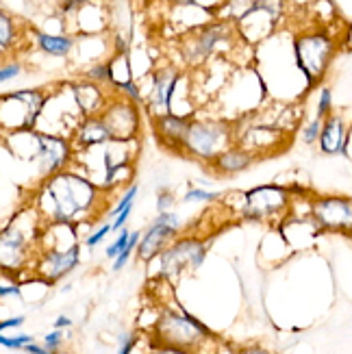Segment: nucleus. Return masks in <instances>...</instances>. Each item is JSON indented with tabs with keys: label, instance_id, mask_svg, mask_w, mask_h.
Here are the masks:
<instances>
[{
	"label": "nucleus",
	"instance_id": "cd10ccee",
	"mask_svg": "<svg viewBox=\"0 0 352 354\" xmlns=\"http://www.w3.org/2000/svg\"><path fill=\"white\" fill-rule=\"evenodd\" d=\"M44 346L48 348L50 352H57L61 346H64V330H59V328L50 330L48 335L44 337Z\"/></svg>",
	"mask_w": 352,
	"mask_h": 354
},
{
	"label": "nucleus",
	"instance_id": "c9c22d12",
	"mask_svg": "<svg viewBox=\"0 0 352 354\" xmlns=\"http://www.w3.org/2000/svg\"><path fill=\"white\" fill-rule=\"evenodd\" d=\"M170 207H172V196L170 194H159V205H157L159 213H167V211H170Z\"/></svg>",
	"mask_w": 352,
	"mask_h": 354
},
{
	"label": "nucleus",
	"instance_id": "f8f14e48",
	"mask_svg": "<svg viewBox=\"0 0 352 354\" xmlns=\"http://www.w3.org/2000/svg\"><path fill=\"white\" fill-rule=\"evenodd\" d=\"M157 137L159 142L172 150H183L185 146V137L189 131V122L185 118H178L174 113H163L157 118Z\"/></svg>",
	"mask_w": 352,
	"mask_h": 354
},
{
	"label": "nucleus",
	"instance_id": "1a4fd4ad",
	"mask_svg": "<svg viewBox=\"0 0 352 354\" xmlns=\"http://www.w3.org/2000/svg\"><path fill=\"white\" fill-rule=\"evenodd\" d=\"M70 157L72 148L66 140L53 135H37V165L41 176L50 178L59 172H66Z\"/></svg>",
	"mask_w": 352,
	"mask_h": 354
},
{
	"label": "nucleus",
	"instance_id": "39448f33",
	"mask_svg": "<svg viewBox=\"0 0 352 354\" xmlns=\"http://www.w3.org/2000/svg\"><path fill=\"white\" fill-rule=\"evenodd\" d=\"M289 205V192L279 185H263L246 192L243 198V215L254 222H266L279 215Z\"/></svg>",
	"mask_w": 352,
	"mask_h": 354
},
{
	"label": "nucleus",
	"instance_id": "7c9ffc66",
	"mask_svg": "<svg viewBox=\"0 0 352 354\" xmlns=\"http://www.w3.org/2000/svg\"><path fill=\"white\" fill-rule=\"evenodd\" d=\"M137 344V337L133 333H124L120 337V350L118 354H133V348Z\"/></svg>",
	"mask_w": 352,
	"mask_h": 354
},
{
	"label": "nucleus",
	"instance_id": "4c0bfd02",
	"mask_svg": "<svg viewBox=\"0 0 352 354\" xmlns=\"http://www.w3.org/2000/svg\"><path fill=\"white\" fill-rule=\"evenodd\" d=\"M24 352H26V354H57V352H50L46 346H37V344L26 346V348H24Z\"/></svg>",
	"mask_w": 352,
	"mask_h": 354
},
{
	"label": "nucleus",
	"instance_id": "f257e3e1",
	"mask_svg": "<svg viewBox=\"0 0 352 354\" xmlns=\"http://www.w3.org/2000/svg\"><path fill=\"white\" fill-rule=\"evenodd\" d=\"M98 198L100 192L94 183L72 172H59L44 180L37 207L48 224L74 226L81 218L96 211Z\"/></svg>",
	"mask_w": 352,
	"mask_h": 354
},
{
	"label": "nucleus",
	"instance_id": "a211bd4d",
	"mask_svg": "<svg viewBox=\"0 0 352 354\" xmlns=\"http://www.w3.org/2000/svg\"><path fill=\"white\" fill-rule=\"evenodd\" d=\"M37 41H39V48L48 55H55V57H64L72 50V39L70 37H64V35H46V33H39L37 35Z\"/></svg>",
	"mask_w": 352,
	"mask_h": 354
},
{
	"label": "nucleus",
	"instance_id": "a19ab883",
	"mask_svg": "<svg viewBox=\"0 0 352 354\" xmlns=\"http://www.w3.org/2000/svg\"><path fill=\"white\" fill-rule=\"evenodd\" d=\"M239 354H270V352L263 350V348H246V350H241Z\"/></svg>",
	"mask_w": 352,
	"mask_h": 354
},
{
	"label": "nucleus",
	"instance_id": "c85d7f7f",
	"mask_svg": "<svg viewBox=\"0 0 352 354\" xmlns=\"http://www.w3.org/2000/svg\"><path fill=\"white\" fill-rule=\"evenodd\" d=\"M87 76L91 81H111V66H104V64H98V66H94L89 72H87Z\"/></svg>",
	"mask_w": 352,
	"mask_h": 354
},
{
	"label": "nucleus",
	"instance_id": "423d86ee",
	"mask_svg": "<svg viewBox=\"0 0 352 354\" xmlns=\"http://www.w3.org/2000/svg\"><path fill=\"white\" fill-rule=\"evenodd\" d=\"M207 254V245L203 239L196 237H183L161 252V276H174L180 274L185 268L198 270L203 266Z\"/></svg>",
	"mask_w": 352,
	"mask_h": 354
},
{
	"label": "nucleus",
	"instance_id": "dca6fc26",
	"mask_svg": "<svg viewBox=\"0 0 352 354\" xmlns=\"http://www.w3.org/2000/svg\"><path fill=\"white\" fill-rule=\"evenodd\" d=\"M176 83H178V76L170 70H163L155 76V85H152V104H155L157 109H163L170 113L172 94H174Z\"/></svg>",
	"mask_w": 352,
	"mask_h": 354
},
{
	"label": "nucleus",
	"instance_id": "aec40b11",
	"mask_svg": "<svg viewBox=\"0 0 352 354\" xmlns=\"http://www.w3.org/2000/svg\"><path fill=\"white\" fill-rule=\"evenodd\" d=\"M218 37H220V30H218V28L205 30V33L201 35V39L196 41V57H205V55H209V50L213 48V44L218 41Z\"/></svg>",
	"mask_w": 352,
	"mask_h": 354
},
{
	"label": "nucleus",
	"instance_id": "0eeeda50",
	"mask_svg": "<svg viewBox=\"0 0 352 354\" xmlns=\"http://www.w3.org/2000/svg\"><path fill=\"white\" fill-rule=\"evenodd\" d=\"M313 222L333 233H352V198L324 196L311 205Z\"/></svg>",
	"mask_w": 352,
	"mask_h": 354
},
{
	"label": "nucleus",
	"instance_id": "f3484780",
	"mask_svg": "<svg viewBox=\"0 0 352 354\" xmlns=\"http://www.w3.org/2000/svg\"><path fill=\"white\" fill-rule=\"evenodd\" d=\"M109 140H111V133L102 122V118H89V120L83 122V127L79 129V142L85 148L87 146H96V144H104Z\"/></svg>",
	"mask_w": 352,
	"mask_h": 354
},
{
	"label": "nucleus",
	"instance_id": "6ab92c4d",
	"mask_svg": "<svg viewBox=\"0 0 352 354\" xmlns=\"http://www.w3.org/2000/svg\"><path fill=\"white\" fill-rule=\"evenodd\" d=\"M140 241H142V233L140 230H133L131 233V239H129V245L124 250H122V254L113 261V272H120L122 268H124L127 263H129V259H131V254H133V250L140 245Z\"/></svg>",
	"mask_w": 352,
	"mask_h": 354
},
{
	"label": "nucleus",
	"instance_id": "9d476101",
	"mask_svg": "<svg viewBox=\"0 0 352 354\" xmlns=\"http://www.w3.org/2000/svg\"><path fill=\"white\" fill-rule=\"evenodd\" d=\"M81 259V248L79 243H72L70 248H55V250H46L37 263V272L44 281L57 283L64 276H68L76 266H79Z\"/></svg>",
	"mask_w": 352,
	"mask_h": 354
},
{
	"label": "nucleus",
	"instance_id": "c756f323",
	"mask_svg": "<svg viewBox=\"0 0 352 354\" xmlns=\"http://www.w3.org/2000/svg\"><path fill=\"white\" fill-rule=\"evenodd\" d=\"M111 230H113V228H111V224H102V226L96 230V233H91V235L85 239V245H87V248H94V245H98L106 235L111 233Z\"/></svg>",
	"mask_w": 352,
	"mask_h": 354
},
{
	"label": "nucleus",
	"instance_id": "bb28decb",
	"mask_svg": "<svg viewBox=\"0 0 352 354\" xmlns=\"http://www.w3.org/2000/svg\"><path fill=\"white\" fill-rule=\"evenodd\" d=\"M319 133H322V120L319 118H315L311 124L304 129V133H302V140H304V144H313V142H319Z\"/></svg>",
	"mask_w": 352,
	"mask_h": 354
},
{
	"label": "nucleus",
	"instance_id": "79ce46f5",
	"mask_svg": "<svg viewBox=\"0 0 352 354\" xmlns=\"http://www.w3.org/2000/svg\"><path fill=\"white\" fill-rule=\"evenodd\" d=\"M178 3H185V5H192V3H194V0H178Z\"/></svg>",
	"mask_w": 352,
	"mask_h": 354
},
{
	"label": "nucleus",
	"instance_id": "412c9836",
	"mask_svg": "<svg viewBox=\"0 0 352 354\" xmlns=\"http://www.w3.org/2000/svg\"><path fill=\"white\" fill-rule=\"evenodd\" d=\"M137 192H140V187H137V185H131V187L127 189V194L122 196V198L118 200V203H115V207H113V211H111V220H115L118 215H122L127 209H131V207H133Z\"/></svg>",
	"mask_w": 352,
	"mask_h": 354
},
{
	"label": "nucleus",
	"instance_id": "f704fd0d",
	"mask_svg": "<svg viewBox=\"0 0 352 354\" xmlns=\"http://www.w3.org/2000/svg\"><path fill=\"white\" fill-rule=\"evenodd\" d=\"M24 324V317L18 315V317H11V319H3V324H0V330H9V328H20Z\"/></svg>",
	"mask_w": 352,
	"mask_h": 354
},
{
	"label": "nucleus",
	"instance_id": "393cba45",
	"mask_svg": "<svg viewBox=\"0 0 352 354\" xmlns=\"http://www.w3.org/2000/svg\"><path fill=\"white\" fill-rule=\"evenodd\" d=\"M11 39H13V24H11V20H9V15H0V46L3 48H7V46L11 44Z\"/></svg>",
	"mask_w": 352,
	"mask_h": 354
},
{
	"label": "nucleus",
	"instance_id": "f03ea898",
	"mask_svg": "<svg viewBox=\"0 0 352 354\" xmlns=\"http://www.w3.org/2000/svg\"><path fill=\"white\" fill-rule=\"evenodd\" d=\"M155 335L159 346H172V348H183V350H194L196 346H201L207 337H213V333L201 324L196 317L189 313H178V311H165L157 326Z\"/></svg>",
	"mask_w": 352,
	"mask_h": 354
},
{
	"label": "nucleus",
	"instance_id": "7ed1b4c3",
	"mask_svg": "<svg viewBox=\"0 0 352 354\" xmlns=\"http://www.w3.org/2000/svg\"><path fill=\"white\" fill-rule=\"evenodd\" d=\"M294 50L298 68L307 76L309 85H315L331 66L335 55V41L326 33H309L294 41Z\"/></svg>",
	"mask_w": 352,
	"mask_h": 354
},
{
	"label": "nucleus",
	"instance_id": "20e7f679",
	"mask_svg": "<svg viewBox=\"0 0 352 354\" xmlns=\"http://www.w3.org/2000/svg\"><path fill=\"white\" fill-rule=\"evenodd\" d=\"M226 144H228V129L222 122H192L183 150L196 159L213 161L224 150H228Z\"/></svg>",
	"mask_w": 352,
	"mask_h": 354
},
{
	"label": "nucleus",
	"instance_id": "4be33fe9",
	"mask_svg": "<svg viewBox=\"0 0 352 354\" xmlns=\"http://www.w3.org/2000/svg\"><path fill=\"white\" fill-rule=\"evenodd\" d=\"M129 239H131V233H129L127 228H122L120 235L115 237V241L109 245V248H106V259H113L115 261L122 254V250H124L127 245H129Z\"/></svg>",
	"mask_w": 352,
	"mask_h": 354
},
{
	"label": "nucleus",
	"instance_id": "b1692460",
	"mask_svg": "<svg viewBox=\"0 0 352 354\" xmlns=\"http://www.w3.org/2000/svg\"><path fill=\"white\" fill-rule=\"evenodd\" d=\"M0 344H3V348L24 350L26 346L33 344V337H30V335H15V337H7V335H3V337H0Z\"/></svg>",
	"mask_w": 352,
	"mask_h": 354
},
{
	"label": "nucleus",
	"instance_id": "ea45409f",
	"mask_svg": "<svg viewBox=\"0 0 352 354\" xmlns=\"http://www.w3.org/2000/svg\"><path fill=\"white\" fill-rule=\"evenodd\" d=\"M68 326H72V319L70 317H66V315H59L57 319H55V328H68Z\"/></svg>",
	"mask_w": 352,
	"mask_h": 354
},
{
	"label": "nucleus",
	"instance_id": "6e6552de",
	"mask_svg": "<svg viewBox=\"0 0 352 354\" xmlns=\"http://www.w3.org/2000/svg\"><path fill=\"white\" fill-rule=\"evenodd\" d=\"M180 228V220L178 215H174L172 211L167 213H159V218L148 226V230L142 235V241L137 245V257L142 261H150L157 254H161L165 250L167 241H170Z\"/></svg>",
	"mask_w": 352,
	"mask_h": 354
},
{
	"label": "nucleus",
	"instance_id": "58836bf2",
	"mask_svg": "<svg viewBox=\"0 0 352 354\" xmlns=\"http://www.w3.org/2000/svg\"><path fill=\"white\" fill-rule=\"evenodd\" d=\"M20 296V287L18 285H3V289H0V296H3V298H7V296Z\"/></svg>",
	"mask_w": 352,
	"mask_h": 354
},
{
	"label": "nucleus",
	"instance_id": "2eb2a0df",
	"mask_svg": "<svg viewBox=\"0 0 352 354\" xmlns=\"http://www.w3.org/2000/svg\"><path fill=\"white\" fill-rule=\"evenodd\" d=\"M254 161V157L250 152L241 150V148H228L224 150L220 157H216L211 161L213 170L222 176H231V174H237V172H243L246 167H250V163Z\"/></svg>",
	"mask_w": 352,
	"mask_h": 354
},
{
	"label": "nucleus",
	"instance_id": "4468645a",
	"mask_svg": "<svg viewBox=\"0 0 352 354\" xmlns=\"http://www.w3.org/2000/svg\"><path fill=\"white\" fill-rule=\"evenodd\" d=\"M346 144L348 131L342 115H328L322 124V133H319V150L324 155H346Z\"/></svg>",
	"mask_w": 352,
	"mask_h": 354
},
{
	"label": "nucleus",
	"instance_id": "e433bc0d",
	"mask_svg": "<svg viewBox=\"0 0 352 354\" xmlns=\"http://www.w3.org/2000/svg\"><path fill=\"white\" fill-rule=\"evenodd\" d=\"M87 3H89V0H64V5H61V7H64V11L68 13V11H74V9H81Z\"/></svg>",
	"mask_w": 352,
	"mask_h": 354
},
{
	"label": "nucleus",
	"instance_id": "9b49d317",
	"mask_svg": "<svg viewBox=\"0 0 352 354\" xmlns=\"http://www.w3.org/2000/svg\"><path fill=\"white\" fill-rule=\"evenodd\" d=\"M102 122L106 124V129H109L111 140H115V142L131 140V137H135V133H137V127H140L135 106L127 104V102L113 104L111 109L102 115Z\"/></svg>",
	"mask_w": 352,
	"mask_h": 354
},
{
	"label": "nucleus",
	"instance_id": "72a5a7b5",
	"mask_svg": "<svg viewBox=\"0 0 352 354\" xmlns=\"http://www.w3.org/2000/svg\"><path fill=\"white\" fill-rule=\"evenodd\" d=\"M150 354H192V352L183 348H172V346H157Z\"/></svg>",
	"mask_w": 352,
	"mask_h": 354
},
{
	"label": "nucleus",
	"instance_id": "5701e85b",
	"mask_svg": "<svg viewBox=\"0 0 352 354\" xmlns=\"http://www.w3.org/2000/svg\"><path fill=\"white\" fill-rule=\"evenodd\" d=\"M220 198V192H207V189H198L192 187L185 194V203H213V200Z\"/></svg>",
	"mask_w": 352,
	"mask_h": 354
},
{
	"label": "nucleus",
	"instance_id": "2f4dec72",
	"mask_svg": "<svg viewBox=\"0 0 352 354\" xmlns=\"http://www.w3.org/2000/svg\"><path fill=\"white\" fill-rule=\"evenodd\" d=\"M113 85L120 87V89H124V91H129V96H131L133 100H140V98H142V96H140V89H137V85H133V81H124V83L113 81Z\"/></svg>",
	"mask_w": 352,
	"mask_h": 354
},
{
	"label": "nucleus",
	"instance_id": "473e14b6",
	"mask_svg": "<svg viewBox=\"0 0 352 354\" xmlns=\"http://www.w3.org/2000/svg\"><path fill=\"white\" fill-rule=\"evenodd\" d=\"M20 74V66L18 64H11V66H5L3 72H0V81L7 83L9 79H13V76H18Z\"/></svg>",
	"mask_w": 352,
	"mask_h": 354
},
{
	"label": "nucleus",
	"instance_id": "ddd939ff",
	"mask_svg": "<svg viewBox=\"0 0 352 354\" xmlns=\"http://www.w3.org/2000/svg\"><path fill=\"white\" fill-rule=\"evenodd\" d=\"M0 245H3V268H18L24 263L26 250H28V239L20 228H15L9 224L3 230V237H0Z\"/></svg>",
	"mask_w": 352,
	"mask_h": 354
},
{
	"label": "nucleus",
	"instance_id": "a878e982",
	"mask_svg": "<svg viewBox=\"0 0 352 354\" xmlns=\"http://www.w3.org/2000/svg\"><path fill=\"white\" fill-rule=\"evenodd\" d=\"M331 104H333V94H331V89H328V87H324V89H322V94H319V102H317V118H319V120L328 118V113H331Z\"/></svg>",
	"mask_w": 352,
	"mask_h": 354
}]
</instances>
